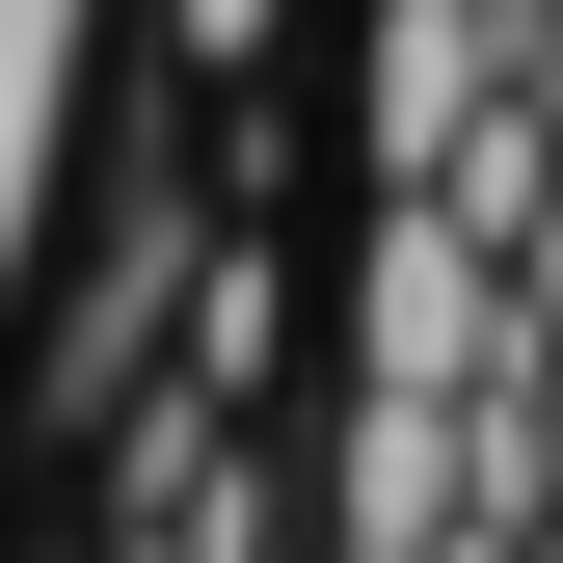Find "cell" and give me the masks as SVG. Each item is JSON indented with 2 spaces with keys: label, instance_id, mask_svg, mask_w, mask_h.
I'll list each match as a JSON object with an SVG mask.
<instances>
[{
  "label": "cell",
  "instance_id": "1",
  "mask_svg": "<svg viewBox=\"0 0 563 563\" xmlns=\"http://www.w3.org/2000/svg\"><path fill=\"white\" fill-rule=\"evenodd\" d=\"M349 376H376V402H510V376H537L510 242H483L456 188H402V216H376V268H349Z\"/></svg>",
  "mask_w": 563,
  "mask_h": 563
},
{
  "label": "cell",
  "instance_id": "2",
  "mask_svg": "<svg viewBox=\"0 0 563 563\" xmlns=\"http://www.w3.org/2000/svg\"><path fill=\"white\" fill-rule=\"evenodd\" d=\"M510 108V0H376V188H430Z\"/></svg>",
  "mask_w": 563,
  "mask_h": 563
},
{
  "label": "cell",
  "instance_id": "3",
  "mask_svg": "<svg viewBox=\"0 0 563 563\" xmlns=\"http://www.w3.org/2000/svg\"><path fill=\"white\" fill-rule=\"evenodd\" d=\"M510 483H537V510H563V349H537V376H510Z\"/></svg>",
  "mask_w": 563,
  "mask_h": 563
},
{
  "label": "cell",
  "instance_id": "4",
  "mask_svg": "<svg viewBox=\"0 0 563 563\" xmlns=\"http://www.w3.org/2000/svg\"><path fill=\"white\" fill-rule=\"evenodd\" d=\"M510 322L563 349V188H537V216H510Z\"/></svg>",
  "mask_w": 563,
  "mask_h": 563
},
{
  "label": "cell",
  "instance_id": "5",
  "mask_svg": "<svg viewBox=\"0 0 563 563\" xmlns=\"http://www.w3.org/2000/svg\"><path fill=\"white\" fill-rule=\"evenodd\" d=\"M510 108H537V134H563V0H510Z\"/></svg>",
  "mask_w": 563,
  "mask_h": 563
},
{
  "label": "cell",
  "instance_id": "6",
  "mask_svg": "<svg viewBox=\"0 0 563 563\" xmlns=\"http://www.w3.org/2000/svg\"><path fill=\"white\" fill-rule=\"evenodd\" d=\"M268 27H296V0H188V54H268Z\"/></svg>",
  "mask_w": 563,
  "mask_h": 563
},
{
  "label": "cell",
  "instance_id": "7",
  "mask_svg": "<svg viewBox=\"0 0 563 563\" xmlns=\"http://www.w3.org/2000/svg\"><path fill=\"white\" fill-rule=\"evenodd\" d=\"M510 563H563V510H537V537H510Z\"/></svg>",
  "mask_w": 563,
  "mask_h": 563
},
{
  "label": "cell",
  "instance_id": "8",
  "mask_svg": "<svg viewBox=\"0 0 563 563\" xmlns=\"http://www.w3.org/2000/svg\"><path fill=\"white\" fill-rule=\"evenodd\" d=\"M162 563H188V537H162Z\"/></svg>",
  "mask_w": 563,
  "mask_h": 563
}]
</instances>
